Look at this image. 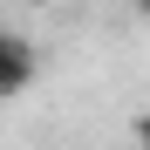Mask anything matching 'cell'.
I'll return each instance as SVG.
<instances>
[{
	"label": "cell",
	"instance_id": "obj_1",
	"mask_svg": "<svg viewBox=\"0 0 150 150\" xmlns=\"http://www.w3.org/2000/svg\"><path fill=\"white\" fill-rule=\"evenodd\" d=\"M34 68H41V55H34L21 34L0 28V96H21V89L34 82Z\"/></svg>",
	"mask_w": 150,
	"mask_h": 150
},
{
	"label": "cell",
	"instance_id": "obj_3",
	"mask_svg": "<svg viewBox=\"0 0 150 150\" xmlns=\"http://www.w3.org/2000/svg\"><path fill=\"white\" fill-rule=\"evenodd\" d=\"M130 7H137V14H143V21H150V0H130Z\"/></svg>",
	"mask_w": 150,
	"mask_h": 150
},
{
	"label": "cell",
	"instance_id": "obj_2",
	"mask_svg": "<svg viewBox=\"0 0 150 150\" xmlns=\"http://www.w3.org/2000/svg\"><path fill=\"white\" fill-rule=\"evenodd\" d=\"M130 150H150V109L130 116Z\"/></svg>",
	"mask_w": 150,
	"mask_h": 150
}]
</instances>
